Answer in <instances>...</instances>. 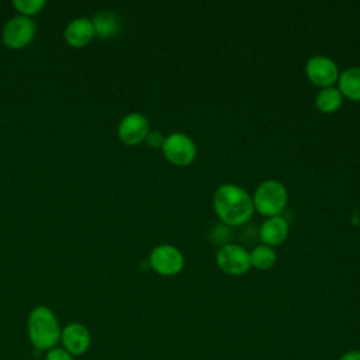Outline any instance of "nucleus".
Instances as JSON below:
<instances>
[{
    "instance_id": "nucleus-1",
    "label": "nucleus",
    "mask_w": 360,
    "mask_h": 360,
    "mask_svg": "<svg viewBox=\"0 0 360 360\" xmlns=\"http://www.w3.org/2000/svg\"><path fill=\"white\" fill-rule=\"evenodd\" d=\"M214 208L222 224L239 226L248 222L255 211L249 193L236 184H222L214 193Z\"/></svg>"
},
{
    "instance_id": "nucleus-2",
    "label": "nucleus",
    "mask_w": 360,
    "mask_h": 360,
    "mask_svg": "<svg viewBox=\"0 0 360 360\" xmlns=\"http://www.w3.org/2000/svg\"><path fill=\"white\" fill-rule=\"evenodd\" d=\"M28 339L37 350H49L60 340V326L55 312L45 307L38 305L32 308L27 319Z\"/></svg>"
},
{
    "instance_id": "nucleus-3",
    "label": "nucleus",
    "mask_w": 360,
    "mask_h": 360,
    "mask_svg": "<svg viewBox=\"0 0 360 360\" xmlns=\"http://www.w3.org/2000/svg\"><path fill=\"white\" fill-rule=\"evenodd\" d=\"M287 188L278 180H266L260 183L253 195V207L264 217L280 215L287 205Z\"/></svg>"
},
{
    "instance_id": "nucleus-4",
    "label": "nucleus",
    "mask_w": 360,
    "mask_h": 360,
    "mask_svg": "<svg viewBox=\"0 0 360 360\" xmlns=\"http://www.w3.org/2000/svg\"><path fill=\"white\" fill-rule=\"evenodd\" d=\"M166 159L177 166L191 163L197 155V146L193 139L183 132H172L165 138L162 146Z\"/></svg>"
},
{
    "instance_id": "nucleus-5",
    "label": "nucleus",
    "mask_w": 360,
    "mask_h": 360,
    "mask_svg": "<svg viewBox=\"0 0 360 360\" xmlns=\"http://www.w3.org/2000/svg\"><path fill=\"white\" fill-rule=\"evenodd\" d=\"M35 24L30 17L17 15L6 22L1 31V39L7 48L21 49L35 37Z\"/></svg>"
},
{
    "instance_id": "nucleus-6",
    "label": "nucleus",
    "mask_w": 360,
    "mask_h": 360,
    "mask_svg": "<svg viewBox=\"0 0 360 360\" xmlns=\"http://www.w3.org/2000/svg\"><path fill=\"white\" fill-rule=\"evenodd\" d=\"M149 266L160 276H174L181 271L184 257L173 245H158L149 255Z\"/></svg>"
},
{
    "instance_id": "nucleus-7",
    "label": "nucleus",
    "mask_w": 360,
    "mask_h": 360,
    "mask_svg": "<svg viewBox=\"0 0 360 360\" xmlns=\"http://www.w3.org/2000/svg\"><path fill=\"white\" fill-rule=\"evenodd\" d=\"M218 267L231 276H240L250 267L249 252L236 243H226L221 246L215 255Z\"/></svg>"
},
{
    "instance_id": "nucleus-8",
    "label": "nucleus",
    "mask_w": 360,
    "mask_h": 360,
    "mask_svg": "<svg viewBox=\"0 0 360 360\" xmlns=\"http://www.w3.org/2000/svg\"><path fill=\"white\" fill-rule=\"evenodd\" d=\"M307 77L316 86L330 87L339 79V69L336 63L325 56V55H315L308 59L305 65Z\"/></svg>"
},
{
    "instance_id": "nucleus-9",
    "label": "nucleus",
    "mask_w": 360,
    "mask_h": 360,
    "mask_svg": "<svg viewBox=\"0 0 360 360\" xmlns=\"http://www.w3.org/2000/svg\"><path fill=\"white\" fill-rule=\"evenodd\" d=\"M149 131L148 118L139 112H131L125 115L118 124L117 129L118 138L129 146H135L143 142Z\"/></svg>"
},
{
    "instance_id": "nucleus-10",
    "label": "nucleus",
    "mask_w": 360,
    "mask_h": 360,
    "mask_svg": "<svg viewBox=\"0 0 360 360\" xmlns=\"http://www.w3.org/2000/svg\"><path fill=\"white\" fill-rule=\"evenodd\" d=\"M62 347L73 357L84 354L91 345V336L89 329L80 322L68 323L60 332Z\"/></svg>"
},
{
    "instance_id": "nucleus-11",
    "label": "nucleus",
    "mask_w": 360,
    "mask_h": 360,
    "mask_svg": "<svg viewBox=\"0 0 360 360\" xmlns=\"http://www.w3.org/2000/svg\"><path fill=\"white\" fill-rule=\"evenodd\" d=\"M96 37L91 20L79 17L72 20L65 30V39L73 48L86 46Z\"/></svg>"
},
{
    "instance_id": "nucleus-12",
    "label": "nucleus",
    "mask_w": 360,
    "mask_h": 360,
    "mask_svg": "<svg viewBox=\"0 0 360 360\" xmlns=\"http://www.w3.org/2000/svg\"><path fill=\"white\" fill-rule=\"evenodd\" d=\"M288 235V224L287 221L280 217H269L259 228V236L263 242V245L267 246H276L285 240Z\"/></svg>"
},
{
    "instance_id": "nucleus-13",
    "label": "nucleus",
    "mask_w": 360,
    "mask_h": 360,
    "mask_svg": "<svg viewBox=\"0 0 360 360\" xmlns=\"http://www.w3.org/2000/svg\"><path fill=\"white\" fill-rule=\"evenodd\" d=\"M93 22V28H94V34L98 38L107 39L111 37H115L121 28V22H120V17L112 13V11H100L94 15V18L91 20Z\"/></svg>"
},
{
    "instance_id": "nucleus-14",
    "label": "nucleus",
    "mask_w": 360,
    "mask_h": 360,
    "mask_svg": "<svg viewBox=\"0 0 360 360\" xmlns=\"http://www.w3.org/2000/svg\"><path fill=\"white\" fill-rule=\"evenodd\" d=\"M338 83H339L338 89L342 93V96L353 101H360V68L359 66H352L343 70L339 75Z\"/></svg>"
},
{
    "instance_id": "nucleus-15",
    "label": "nucleus",
    "mask_w": 360,
    "mask_h": 360,
    "mask_svg": "<svg viewBox=\"0 0 360 360\" xmlns=\"http://www.w3.org/2000/svg\"><path fill=\"white\" fill-rule=\"evenodd\" d=\"M342 101H343L342 93L339 91L338 87H333V86L321 89L315 97L316 108L326 114L335 112L342 105Z\"/></svg>"
},
{
    "instance_id": "nucleus-16",
    "label": "nucleus",
    "mask_w": 360,
    "mask_h": 360,
    "mask_svg": "<svg viewBox=\"0 0 360 360\" xmlns=\"http://www.w3.org/2000/svg\"><path fill=\"white\" fill-rule=\"evenodd\" d=\"M249 259H250V266L259 270H267L276 263L277 253L271 246L259 245L249 253Z\"/></svg>"
},
{
    "instance_id": "nucleus-17",
    "label": "nucleus",
    "mask_w": 360,
    "mask_h": 360,
    "mask_svg": "<svg viewBox=\"0 0 360 360\" xmlns=\"http://www.w3.org/2000/svg\"><path fill=\"white\" fill-rule=\"evenodd\" d=\"M45 4L46 3L44 0H14L13 1L14 8L20 13V15H24V17H31L38 14Z\"/></svg>"
},
{
    "instance_id": "nucleus-18",
    "label": "nucleus",
    "mask_w": 360,
    "mask_h": 360,
    "mask_svg": "<svg viewBox=\"0 0 360 360\" xmlns=\"http://www.w3.org/2000/svg\"><path fill=\"white\" fill-rule=\"evenodd\" d=\"M229 236H231V231H229L228 225H225V224H217V225L214 226L212 232H211V239H212V242H215V243H222L221 246H224V245L228 243L226 240L229 239Z\"/></svg>"
},
{
    "instance_id": "nucleus-19",
    "label": "nucleus",
    "mask_w": 360,
    "mask_h": 360,
    "mask_svg": "<svg viewBox=\"0 0 360 360\" xmlns=\"http://www.w3.org/2000/svg\"><path fill=\"white\" fill-rule=\"evenodd\" d=\"M45 360H75V357L69 352H66L63 347L55 346L46 350Z\"/></svg>"
},
{
    "instance_id": "nucleus-20",
    "label": "nucleus",
    "mask_w": 360,
    "mask_h": 360,
    "mask_svg": "<svg viewBox=\"0 0 360 360\" xmlns=\"http://www.w3.org/2000/svg\"><path fill=\"white\" fill-rule=\"evenodd\" d=\"M145 141H146V143H148L150 148L156 149V148H162V146H163L165 136H163V134L159 132V131H149L148 135H146V138H145Z\"/></svg>"
},
{
    "instance_id": "nucleus-21",
    "label": "nucleus",
    "mask_w": 360,
    "mask_h": 360,
    "mask_svg": "<svg viewBox=\"0 0 360 360\" xmlns=\"http://www.w3.org/2000/svg\"><path fill=\"white\" fill-rule=\"evenodd\" d=\"M338 360H360V350H349L343 353Z\"/></svg>"
}]
</instances>
